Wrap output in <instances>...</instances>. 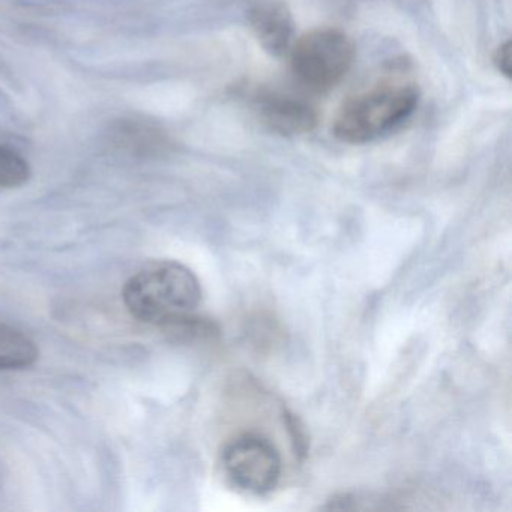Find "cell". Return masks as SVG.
Wrapping results in <instances>:
<instances>
[{
    "label": "cell",
    "instance_id": "1",
    "mask_svg": "<svg viewBox=\"0 0 512 512\" xmlns=\"http://www.w3.org/2000/svg\"><path fill=\"white\" fill-rule=\"evenodd\" d=\"M131 316L149 325H175L190 319L202 302L199 278L176 260H157L143 266L122 292Z\"/></svg>",
    "mask_w": 512,
    "mask_h": 512
},
{
    "label": "cell",
    "instance_id": "2",
    "mask_svg": "<svg viewBox=\"0 0 512 512\" xmlns=\"http://www.w3.org/2000/svg\"><path fill=\"white\" fill-rule=\"evenodd\" d=\"M404 73L379 80L347 98L335 116L332 133L347 145H365L403 124L418 106V86Z\"/></svg>",
    "mask_w": 512,
    "mask_h": 512
},
{
    "label": "cell",
    "instance_id": "3",
    "mask_svg": "<svg viewBox=\"0 0 512 512\" xmlns=\"http://www.w3.org/2000/svg\"><path fill=\"white\" fill-rule=\"evenodd\" d=\"M289 52L296 83L311 94H325L337 88L352 70L356 55L349 35L335 28L305 32Z\"/></svg>",
    "mask_w": 512,
    "mask_h": 512
},
{
    "label": "cell",
    "instance_id": "4",
    "mask_svg": "<svg viewBox=\"0 0 512 512\" xmlns=\"http://www.w3.org/2000/svg\"><path fill=\"white\" fill-rule=\"evenodd\" d=\"M221 466L233 487L253 496L274 491L283 472L280 452L268 439L256 434H244L227 443Z\"/></svg>",
    "mask_w": 512,
    "mask_h": 512
},
{
    "label": "cell",
    "instance_id": "5",
    "mask_svg": "<svg viewBox=\"0 0 512 512\" xmlns=\"http://www.w3.org/2000/svg\"><path fill=\"white\" fill-rule=\"evenodd\" d=\"M253 107L260 122L280 136H304L319 124L316 107L286 92L259 91L253 97Z\"/></svg>",
    "mask_w": 512,
    "mask_h": 512
},
{
    "label": "cell",
    "instance_id": "6",
    "mask_svg": "<svg viewBox=\"0 0 512 512\" xmlns=\"http://www.w3.org/2000/svg\"><path fill=\"white\" fill-rule=\"evenodd\" d=\"M248 19L257 41L269 55L283 56L289 52L295 22L283 0H262L251 8Z\"/></svg>",
    "mask_w": 512,
    "mask_h": 512
},
{
    "label": "cell",
    "instance_id": "7",
    "mask_svg": "<svg viewBox=\"0 0 512 512\" xmlns=\"http://www.w3.org/2000/svg\"><path fill=\"white\" fill-rule=\"evenodd\" d=\"M109 140L115 148L131 155L160 154L169 146L166 131L143 119H119L110 127Z\"/></svg>",
    "mask_w": 512,
    "mask_h": 512
},
{
    "label": "cell",
    "instance_id": "8",
    "mask_svg": "<svg viewBox=\"0 0 512 512\" xmlns=\"http://www.w3.org/2000/svg\"><path fill=\"white\" fill-rule=\"evenodd\" d=\"M37 344L13 326L0 323V370H23L38 361Z\"/></svg>",
    "mask_w": 512,
    "mask_h": 512
},
{
    "label": "cell",
    "instance_id": "9",
    "mask_svg": "<svg viewBox=\"0 0 512 512\" xmlns=\"http://www.w3.org/2000/svg\"><path fill=\"white\" fill-rule=\"evenodd\" d=\"M31 178L28 161L7 146L0 145V188H17Z\"/></svg>",
    "mask_w": 512,
    "mask_h": 512
},
{
    "label": "cell",
    "instance_id": "10",
    "mask_svg": "<svg viewBox=\"0 0 512 512\" xmlns=\"http://www.w3.org/2000/svg\"><path fill=\"white\" fill-rule=\"evenodd\" d=\"M494 64L499 68L500 73L505 74L506 77H511L512 70V46L511 41H506L505 44L497 49L496 56H494Z\"/></svg>",
    "mask_w": 512,
    "mask_h": 512
}]
</instances>
